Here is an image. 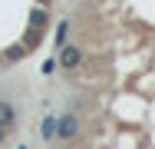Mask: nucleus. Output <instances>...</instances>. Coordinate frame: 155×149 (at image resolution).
Wrapping results in <instances>:
<instances>
[{
    "label": "nucleus",
    "instance_id": "f257e3e1",
    "mask_svg": "<svg viewBox=\"0 0 155 149\" xmlns=\"http://www.w3.org/2000/svg\"><path fill=\"white\" fill-rule=\"evenodd\" d=\"M76 133H79V119L76 116H60L56 119V136L60 139H73Z\"/></svg>",
    "mask_w": 155,
    "mask_h": 149
},
{
    "label": "nucleus",
    "instance_id": "6e6552de",
    "mask_svg": "<svg viewBox=\"0 0 155 149\" xmlns=\"http://www.w3.org/2000/svg\"><path fill=\"white\" fill-rule=\"evenodd\" d=\"M40 33H43V27H27V43H36Z\"/></svg>",
    "mask_w": 155,
    "mask_h": 149
},
{
    "label": "nucleus",
    "instance_id": "1a4fd4ad",
    "mask_svg": "<svg viewBox=\"0 0 155 149\" xmlns=\"http://www.w3.org/2000/svg\"><path fill=\"white\" fill-rule=\"evenodd\" d=\"M40 70H43V73H46V76H50V73H53V70H56V60H46V63H43V66H40Z\"/></svg>",
    "mask_w": 155,
    "mask_h": 149
},
{
    "label": "nucleus",
    "instance_id": "423d86ee",
    "mask_svg": "<svg viewBox=\"0 0 155 149\" xmlns=\"http://www.w3.org/2000/svg\"><path fill=\"white\" fill-rule=\"evenodd\" d=\"M3 57H7V60H13V63H17V60H23V57H27V47H10V50H7Z\"/></svg>",
    "mask_w": 155,
    "mask_h": 149
},
{
    "label": "nucleus",
    "instance_id": "0eeeda50",
    "mask_svg": "<svg viewBox=\"0 0 155 149\" xmlns=\"http://www.w3.org/2000/svg\"><path fill=\"white\" fill-rule=\"evenodd\" d=\"M66 36H69V23H60V27H56V40H53V43H66Z\"/></svg>",
    "mask_w": 155,
    "mask_h": 149
},
{
    "label": "nucleus",
    "instance_id": "9b49d317",
    "mask_svg": "<svg viewBox=\"0 0 155 149\" xmlns=\"http://www.w3.org/2000/svg\"><path fill=\"white\" fill-rule=\"evenodd\" d=\"M0 60H3V57H0Z\"/></svg>",
    "mask_w": 155,
    "mask_h": 149
},
{
    "label": "nucleus",
    "instance_id": "7ed1b4c3",
    "mask_svg": "<svg viewBox=\"0 0 155 149\" xmlns=\"http://www.w3.org/2000/svg\"><path fill=\"white\" fill-rule=\"evenodd\" d=\"M13 123H17V109H13L7 99H0V126H3V129H10Z\"/></svg>",
    "mask_w": 155,
    "mask_h": 149
},
{
    "label": "nucleus",
    "instance_id": "39448f33",
    "mask_svg": "<svg viewBox=\"0 0 155 149\" xmlns=\"http://www.w3.org/2000/svg\"><path fill=\"white\" fill-rule=\"evenodd\" d=\"M40 136H43V139H53V136H56V116H46L40 123Z\"/></svg>",
    "mask_w": 155,
    "mask_h": 149
},
{
    "label": "nucleus",
    "instance_id": "9d476101",
    "mask_svg": "<svg viewBox=\"0 0 155 149\" xmlns=\"http://www.w3.org/2000/svg\"><path fill=\"white\" fill-rule=\"evenodd\" d=\"M3 139H7V129H3V126H0V143H3Z\"/></svg>",
    "mask_w": 155,
    "mask_h": 149
},
{
    "label": "nucleus",
    "instance_id": "f03ea898",
    "mask_svg": "<svg viewBox=\"0 0 155 149\" xmlns=\"http://www.w3.org/2000/svg\"><path fill=\"white\" fill-rule=\"evenodd\" d=\"M79 60H83V53H79L76 47H63V53H60V63L66 66V70H73V66H79Z\"/></svg>",
    "mask_w": 155,
    "mask_h": 149
},
{
    "label": "nucleus",
    "instance_id": "20e7f679",
    "mask_svg": "<svg viewBox=\"0 0 155 149\" xmlns=\"http://www.w3.org/2000/svg\"><path fill=\"white\" fill-rule=\"evenodd\" d=\"M46 20H50L46 7H33L30 10V27H46Z\"/></svg>",
    "mask_w": 155,
    "mask_h": 149
}]
</instances>
